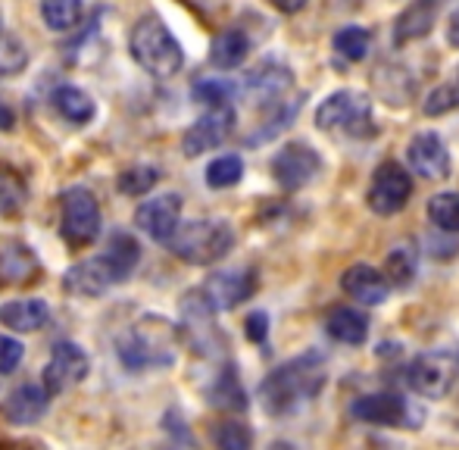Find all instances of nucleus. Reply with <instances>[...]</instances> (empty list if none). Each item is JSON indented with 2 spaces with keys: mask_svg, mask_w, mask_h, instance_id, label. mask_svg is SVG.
<instances>
[{
  "mask_svg": "<svg viewBox=\"0 0 459 450\" xmlns=\"http://www.w3.org/2000/svg\"><path fill=\"white\" fill-rule=\"evenodd\" d=\"M325 382H328L325 357L316 350H307L269 372L266 382L260 385V401L269 416H290L303 403L316 401L319 391L325 388Z\"/></svg>",
  "mask_w": 459,
  "mask_h": 450,
  "instance_id": "1",
  "label": "nucleus"
},
{
  "mask_svg": "<svg viewBox=\"0 0 459 450\" xmlns=\"http://www.w3.org/2000/svg\"><path fill=\"white\" fill-rule=\"evenodd\" d=\"M178 338H182V329L176 323L147 313L128 325V332L119 338V359L126 369L134 372L166 369L178 357Z\"/></svg>",
  "mask_w": 459,
  "mask_h": 450,
  "instance_id": "2",
  "label": "nucleus"
},
{
  "mask_svg": "<svg viewBox=\"0 0 459 450\" xmlns=\"http://www.w3.org/2000/svg\"><path fill=\"white\" fill-rule=\"evenodd\" d=\"M128 50H132L134 63L153 79H172L185 66L182 44L160 16H144L134 22L132 35H128Z\"/></svg>",
  "mask_w": 459,
  "mask_h": 450,
  "instance_id": "3",
  "label": "nucleus"
},
{
  "mask_svg": "<svg viewBox=\"0 0 459 450\" xmlns=\"http://www.w3.org/2000/svg\"><path fill=\"white\" fill-rule=\"evenodd\" d=\"M166 244L178 260L191 263V266H212L235 247V229L225 220H194L185 225L178 222L176 235Z\"/></svg>",
  "mask_w": 459,
  "mask_h": 450,
  "instance_id": "4",
  "label": "nucleus"
},
{
  "mask_svg": "<svg viewBox=\"0 0 459 450\" xmlns=\"http://www.w3.org/2000/svg\"><path fill=\"white\" fill-rule=\"evenodd\" d=\"M316 125L328 134H344V138H368L375 134V119H372V100L363 91H341L328 94L316 110Z\"/></svg>",
  "mask_w": 459,
  "mask_h": 450,
  "instance_id": "5",
  "label": "nucleus"
},
{
  "mask_svg": "<svg viewBox=\"0 0 459 450\" xmlns=\"http://www.w3.org/2000/svg\"><path fill=\"white\" fill-rule=\"evenodd\" d=\"M459 378V347L437 344L429 350L416 353L410 363V388L429 401H441L454 391Z\"/></svg>",
  "mask_w": 459,
  "mask_h": 450,
  "instance_id": "6",
  "label": "nucleus"
},
{
  "mask_svg": "<svg viewBox=\"0 0 459 450\" xmlns=\"http://www.w3.org/2000/svg\"><path fill=\"white\" fill-rule=\"evenodd\" d=\"M60 231L69 247H88L100 235V203L85 185H73L63 191Z\"/></svg>",
  "mask_w": 459,
  "mask_h": 450,
  "instance_id": "7",
  "label": "nucleus"
},
{
  "mask_svg": "<svg viewBox=\"0 0 459 450\" xmlns=\"http://www.w3.org/2000/svg\"><path fill=\"white\" fill-rule=\"evenodd\" d=\"M410 197H412L410 172L400 163H394V160H385V163L372 172V182H368V191H366L368 210L378 216H394L410 203Z\"/></svg>",
  "mask_w": 459,
  "mask_h": 450,
  "instance_id": "8",
  "label": "nucleus"
},
{
  "mask_svg": "<svg viewBox=\"0 0 459 450\" xmlns=\"http://www.w3.org/2000/svg\"><path fill=\"white\" fill-rule=\"evenodd\" d=\"M322 169V157L303 141H290L273 160V176L284 191H300L319 176Z\"/></svg>",
  "mask_w": 459,
  "mask_h": 450,
  "instance_id": "9",
  "label": "nucleus"
},
{
  "mask_svg": "<svg viewBox=\"0 0 459 450\" xmlns=\"http://www.w3.org/2000/svg\"><path fill=\"white\" fill-rule=\"evenodd\" d=\"M88 369H91L88 353L73 341H60V344H54V353L44 366V388H48V394H63L66 388L79 385L88 376Z\"/></svg>",
  "mask_w": 459,
  "mask_h": 450,
  "instance_id": "10",
  "label": "nucleus"
},
{
  "mask_svg": "<svg viewBox=\"0 0 459 450\" xmlns=\"http://www.w3.org/2000/svg\"><path fill=\"white\" fill-rule=\"evenodd\" d=\"M231 128H235V110H231V104L210 107V110H206L185 132V138H182L185 157H200V153L225 144V138L231 134Z\"/></svg>",
  "mask_w": 459,
  "mask_h": 450,
  "instance_id": "11",
  "label": "nucleus"
},
{
  "mask_svg": "<svg viewBox=\"0 0 459 450\" xmlns=\"http://www.w3.org/2000/svg\"><path fill=\"white\" fill-rule=\"evenodd\" d=\"M204 298L212 304V310H235L244 300L254 298L256 291V273L254 269H229V273H216L206 279V285L200 288Z\"/></svg>",
  "mask_w": 459,
  "mask_h": 450,
  "instance_id": "12",
  "label": "nucleus"
},
{
  "mask_svg": "<svg viewBox=\"0 0 459 450\" xmlns=\"http://www.w3.org/2000/svg\"><path fill=\"white\" fill-rule=\"evenodd\" d=\"M178 222H182V197L178 195H157L151 201H144L134 213V225L144 231L147 238L166 244L176 235Z\"/></svg>",
  "mask_w": 459,
  "mask_h": 450,
  "instance_id": "13",
  "label": "nucleus"
},
{
  "mask_svg": "<svg viewBox=\"0 0 459 450\" xmlns=\"http://www.w3.org/2000/svg\"><path fill=\"white\" fill-rule=\"evenodd\" d=\"M406 160H410V169L416 176L429 178V182H437V178H447L454 163H450V151L441 141V134L435 132H419L410 138V147H406Z\"/></svg>",
  "mask_w": 459,
  "mask_h": 450,
  "instance_id": "14",
  "label": "nucleus"
},
{
  "mask_svg": "<svg viewBox=\"0 0 459 450\" xmlns=\"http://www.w3.org/2000/svg\"><path fill=\"white\" fill-rule=\"evenodd\" d=\"M351 416L366 426H406L412 422V413L406 401L391 391H375V394H363L351 403Z\"/></svg>",
  "mask_w": 459,
  "mask_h": 450,
  "instance_id": "15",
  "label": "nucleus"
},
{
  "mask_svg": "<svg viewBox=\"0 0 459 450\" xmlns=\"http://www.w3.org/2000/svg\"><path fill=\"white\" fill-rule=\"evenodd\" d=\"M122 275L113 269V263L107 260V254L91 256V260H82L79 266H73L63 279L69 294H82V298H100L113 285H119Z\"/></svg>",
  "mask_w": 459,
  "mask_h": 450,
  "instance_id": "16",
  "label": "nucleus"
},
{
  "mask_svg": "<svg viewBox=\"0 0 459 450\" xmlns=\"http://www.w3.org/2000/svg\"><path fill=\"white\" fill-rule=\"evenodd\" d=\"M294 85V73L288 66H281L278 60H266L256 69H250L247 82H244V91L254 104L260 107H278L281 98Z\"/></svg>",
  "mask_w": 459,
  "mask_h": 450,
  "instance_id": "17",
  "label": "nucleus"
},
{
  "mask_svg": "<svg viewBox=\"0 0 459 450\" xmlns=\"http://www.w3.org/2000/svg\"><path fill=\"white\" fill-rule=\"evenodd\" d=\"M182 316H185V332L187 338H191V344L197 347L200 353H210L212 347H216V341H222L216 329V310H212V304L204 298V291H191L185 294V304H182Z\"/></svg>",
  "mask_w": 459,
  "mask_h": 450,
  "instance_id": "18",
  "label": "nucleus"
},
{
  "mask_svg": "<svg viewBox=\"0 0 459 450\" xmlns=\"http://www.w3.org/2000/svg\"><path fill=\"white\" fill-rule=\"evenodd\" d=\"M341 291H344L351 300H357V304L375 307L387 298L391 285H387L385 273L366 266V263H357V266L344 269V275H341Z\"/></svg>",
  "mask_w": 459,
  "mask_h": 450,
  "instance_id": "19",
  "label": "nucleus"
},
{
  "mask_svg": "<svg viewBox=\"0 0 459 450\" xmlns=\"http://www.w3.org/2000/svg\"><path fill=\"white\" fill-rule=\"evenodd\" d=\"M41 260L22 241H0V285H25L38 279Z\"/></svg>",
  "mask_w": 459,
  "mask_h": 450,
  "instance_id": "20",
  "label": "nucleus"
},
{
  "mask_svg": "<svg viewBox=\"0 0 459 450\" xmlns=\"http://www.w3.org/2000/svg\"><path fill=\"white\" fill-rule=\"evenodd\" d=\"M48 388L41 385H19L10 397L4 401L0 413L6 416V422L13 426H31L35 420H41L44 410H48Z\"/></svg>",
  "mask_w": 459,
  "mask_h": 450,
  "instance_id": "21",
  "label": "nucleus"
},
{
  "mask_svg": "<svg viewBox=\"0 0 459 450\" xmlns=\"http://www.w3.org/2000/svg\"><path fill=\"white\" fill-rule=\"evenodd\" d=\"M375 91L387 107H406L416 94V75L400 63H385L375 69Z\"/></svg>",
  "mask_w": 459,
  "mask_h": 450,
  "instance_id": "22",
  "label": "nucleus"
},
{
  "mask_svg": "<svg viewBox=\"0 0 459 450\" xmlns=\"http://www.w3.org/2000/svg\"><path fill=\"white\" fill-rule=\"evenodd\" d=\"M437 19V0H412L394 22V44H410L425 38L435 29Z\"/></svg>",
  "mask_w": 459,
  "mask_h": 450,
  "instance_id": "23",
  "label": "nucleus"
},
{
  "mask_svg": "<svg viewBox=\"0 0 459 450\" xmlns=\"http://www.w3.org/2000/svg\"><path fill=\"white\" fill-rule=\"evenodd\" d=\"M50 323V307L38 298L29 300H10L0 307V325L13 332H38Z\"/></svg>",
  "mask_w": 459,
  "mask_h": 450,
  "instance_id": "24",
  "label": "nucleus"
},
{
  "mask_svg": "<svg viewBox=\"0 0 459 450\" xmlns=\"http://www.w3.org/2000/svg\"><path fill=\"white\" fill-rule=\"evenodd\" d=\"M250 54V38L241 29H225L212 38L210 44V63L216 69H238Z\"/></svg>",
  "mask_w": 459,
  "mask_h": 450,
  "instance_id": "25",
  "label": "nucleus"
},
{
  "mask_svg": "<svg viewBox=\"0 0 459 450\" xmlns=\"http://www.w3.org/2000/svg\"><path fill=\"white\" fill-rule=\"evenodd\" d=\"M50 100H54V110L60 113L66 122H73V125H88L97 113L91 94L82 91L79 85H60Z\"/></svg>",
  "mask_w": 459,
  "mask_h": 450,
  "instance_id": "26",
  "label": "nucleus"
},
{
  "mask_svg": "<svg viewBox=\"0 0 459 450\" xmlns=\"http://www.w3.org/2000/svg\"><path fill=\"white\" fill-rule=\"evenodd\" d=\"M325 329L341 344H363L368 338V319L353 307H334L325 319Z\"/></svg>",
  "mask_w": 459,
  "mask_h": 450,
  "instance_id": "27",
  "label": "nucleus"
},
{
  "mask_svg": "<svg viewBox=\"0 0 459 450\" xmlns=\"http://www.w3.org/2000/svg\"><path fill=\"white\" fill-rule=\"evenodd\" d=\"M103 254H107V260L113 263V269L122 275V281H126L141 263V244L134 241L128 231H116V235H109Z\"/></svg>",
  "mask_w": 459,
  "mask_h": 450,
  "instance_id": "28",
  "label": "nucleus"
},
{
  "mask_svg": "<svg viewBox=\"0 0 459 450\" xmlns=\"http://www.w3.org/2000/svg\"><path fill=\"white\" fill-rule=\"evenodd\" d=\"M25 201H29L25 178L10 163L0 160V216H16L25 207Z\"/></svg>",
  "mask_w": 459,
  "mask_h": 450,
  "instance_id": "29",
  "label": "nucleus"
},
{
  "mask_svg": "<svg viewBox=\"0 0 459 450\" xmlns=\"http://www.w3.org/2000/svg\"><path fill=\"white\" fill-rule=\"evenodd\" d=\"M41 19L50 31H73L82 19V0H41Z\"/></svg>",
  "mask_w": 459,
  "mask_h": 450,
  "instance_id": "30",
  "label": "nucleus"
},
{
  "mask_svg": "<svg viewBox=\"0 0 459 450\" xmlns=\"http://www.w3.org/2000/svg\"><path fill=\"white\" fill-rule=\"evenodd\" d=\"M210 397L216 407L225 410H244L247 407V394H244L241 382L235 376V366H225L222 376H216V385L210 388Z\"/></svg>",
  "mask_w": 459,
  "mask_h": 450,
  "instance_id": "31",
  "label": "nucleus"
},
{
  "mask_svg": "<svg viewBox=\"0 0 459 450\" xmlns=\"http://www.w3.org/2000/svg\"><path fill=\"white\" fill-rule=\"evenodd\" d=\"M385 279L387 285H397V288H406L412 279H416V250L400 244L387 254L385 260Z\"/></svg>",
  "mask_w": 459,
  "mask_h": 450,
  "instance_id": "32",
  "label": "nucleus"
},
{
  "mask_svg": "<svg viewBox=\"0 0 459 450\" xmlns=\"http://www.w3.org/2000/svg\"><path fill=\"white\" fill-rule=\"evenodd\" d=\"M29 66V48L13 31H0V79L19 75Z\"/></svg>",
  "mask_w": 459,
  "mask_h": 450,
  "instance_id": "33",
  "label": "nucleus"
},
{
  "mask_svg": "<svg viewBox=\"0 0 459 450\" xmlns=\"http://www.w3.org/2000/svg\"><path fill=\"white\" fill-rule=\"evenodd\" d=\"M241 178H244V163H241V157H235V153L216 157L210 166H206V185H210V188H216V191L235 188Z\"/></svg>",
  "mask_w": 459,
  "mask_h": 450,
  "instance_id": "34",
  "label": "nucleus"
},
{
  "mask_svg": "<svg viewBox=\"0 0 459 450\" xmlns=\"http://www.w3.org/2000/svg\"><path fill=\"white\" fill-rule=\"evenodd\" d=\"M368 48H372V35L359 25H347V29L334 31V50H338L344 60L359 63L368 56Z\"/></svg>",
  "mask_w": 459,
  "mask_h": 450,
  "instance_id": "35",
  "label": "nucleus"
},
{
  "mask_svg": "<svg viewBox=\"0 0 459 450\" xmlns=\"http://www.w3.org/2000/svg\"><path fill=\"white\" fill-rule=\"evenodd\" d=\"M429 220L441 231H459V195L441 191L429 201Z\"/></svg>",
  "mask_w": 459,
  "mask_h": 450,
  "instance_id": "36",
  "label": "nucleus"
},
{
  "mask_svg": "<svg viewBox=\"0 0 459 450\" xmlns=\"http://www.w3.org/2000/svg\"><path fill=\"white\" fill-rule=\"evenodd\" d=\"M160 182V172L153 166H128L119 178H116V188L119 195H128V197H141Z\"/></svg>",
  "mask_w": 459,
  "mask_h": 450,
  "instance_id": "37",
  "label": "nucleus"
},
{
  "mask_svg": "<svg viewBox=\"0 0 459 450\" xmlns=\"http://www.w3.org/2000/svg\"><path fill=\"white\" fill-rule=\"evenodd\" d=\"M212 441L222 450H247L254 445V435H250V428L241 426V422H222V426L212 432Z\"/></svg>",
  "mask_w": 459,
  "mask_h": 450,
  "instance_id": "38",
  "label": "nucleus"
},
{
  "mask_svg": "<svg viewBox=\"0 0 459 450\" xmlns=\"http://www.w3.org/2000/svg\"><path fill=\"white\" fill-rule=\"evenodd\" d=\"M231 91H235V88H231L229 82H222V79H204V82H197V85H194V98H197L200 104H206V107L229 104Z\"/></svg>",
  "mask_w": 459,
  "mask_h": 450,
  "instance_id": "39",
  "label": "nucleus"
},
{
  "mask_svg": "<svg viewBox=\"0 0 459 450\" xmlns=\"http://www.w3.org/2000/svg\"><path fill=\"white\" fill-rule=\"evenodd\" d=\"M456 107H459V91L450 85H441L425 98L422 110H425V116H447V113H454Z\"/></svg>",
  "mask_w": 459,
  "mask_h": 450,
  "instance_id": "40",
  "label": "nucleus"
},
{
  "mask_svg": "<svg viewBox=\"0 0 459 450\" xmlns=\"http://www.w3.org/2000/svg\"><path fill=\"white\" fill-rule=\"evenodd\" d=\"M22 350L25 347L19 344L16 338L0 335V376H6V372H13L19 363H22Z\"/></svg>",
  "mask_w": 459,
  "mask_h": 450,
  "instance_id": "41",
  "label": "nucleus"
},
{
  "mask_svg": "<svg viewBox=\"0 0 459 450\" xmlns=\"http://www.w3.org/2000/svg\"><path fill=\"white\" fill-rule=\"evenodd\" d=\"M247 338L254 341V344H263V341L269 338V316L263 310H256L247 316Z\"/></svg>",
  "mask_w": 459,
  "mask_h": 450,
  "instance_id": "42",
  "label": "nucleus"
},
{
  "mask_svg": "<svg viewBox=\"0 0 459 450\" xmlns=\"http://www.w3.org/2000/svg\"><path fill=\"white\" fill-rule=\"evenodd\" d=\"M269 4H273L278 13H288V16H294V13H300L309 0H269Z\"/></svg>",
  "mask_w": 459,
  "mask_h": 450,
  "instance_id": "43",
  "label": "nucleus"
},
{
  "mask_svg": "<svg viewBox=\"0 0 459 450\" xmlns=\"http://www.w3.org/2000/svg\"><path fill=\"white\" fill-rule=\"evenodd\" d=\"M447 41L459 48V10H454V16L447 19Z\"/></svg>",
  "mask_w": 459,
  "mask_h": 450,
  "instance_id": "44",
  "label": "nucleus"
},
{
  "mask_svg": "<svg viewBox=\"0 0 459 450\" xmlns=\"http://www.w3.org/2000/svg\"><path fill=\"white\" fill-rule=\"evenodd\" d=\"M13 119H16V116H13V110L4 104V100H0V128H13Z\"/></svg>",
  "mask_w": 459,
  "mask_h": 450,
  "instance_id": "45",
  "label": "nucleus"
},
{
  "mask_svg": "<svg viewBox=\"0 0 459 450\" xmlns=\"http://www.w3.org/2000/svg\"><path fill=\"white\" fill-rule=\"evenodd\" d=\"M187 4H219V0H187Z\"/></svg>",
  "mask_w": 459,
  "mask_h": 450,
  "instance_id": "46",
  "label": "nucleus"
}]
</instances>
